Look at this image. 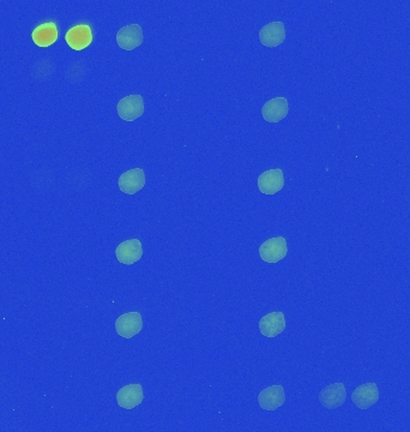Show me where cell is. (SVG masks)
<instances>
[{
	"mask_svg": "<svg viewBox=\"0 0 410 432\" xmlns=\"http://www.w3.org/2000/svg\"><path fill=\"white\" fill-rule=\"evenodd\" d=\"M144 99L140 94L123 97L116 105L118 116L125 122H135L144 114Z\"/></svg>",
	"mask_w": 410,
	"mask_h": 432,
	"instance_id": "obj_1",
	"label": "cell"
},
{
	"mask_svg": "<svg viewBox=\"0 0 410 432\" xmlns=\"http://www.w3.org/2000/svg\"><path fill=\"white\" fill-rule=\"evenodd\" d=\"M288 255V244L285 237H274L268 239L259 246V256L264 262L275 264Z\"/></svg>",
	"mask_w": 410,
	"mask_h": 432,
	"instance_id": "obj_2",
	"label": "cell"
},
{
	"mask_svg": "<svg viewBox=\"0 0 410 432\" xmlns=\"http://www.w3.org/2000/svg\"><path fill=\"white\" fill-rule=\"evenodd\" d=\"M143 329V318L140 312H126L119 316L116 320V331L118 335L124 339H132Z\"/></svg>",
	"mask_w": 410,
	"mask_h": 432,
	"instance_id": "obj_3",
	"label": "cell"
},
{
	"mask_svg": "<svg viewBox=\"0 0 410 432\" xmlns=\"http://www.w3.org/2000/svg\"><path fill=\"white\" fill-rule=\"evenodd\" d=\"M258 189L263 194L272 196L285 188V175L281 168H271L263 172L257 180Z\"/></svg>",
	"mask_w": 410,
	"mask_h": 432,
	"instance_id": "obj_4",
	"label": "cell"
},
{
	"mask_svg": "<svg viewBox=\"0 0 410 432\" xmlns=\"http://www.w3.org/2000/svg\"><path fill=\"white\" fill-rule=\"evenodd\" d=\"M118 262L125 266H132L143 257V245L140 239L133 238L119 244L116 249Z\"/></svg>",
	"mask_w": 410,
	"mask_h": 432,
	"instance_id": "obj_5",
	"label": "cell"
},
{
	"mask_svg": "<svg viewBox=\"0 0 410 432\" xmlns=\"http://www.w3.org/2000/svg\"><path fill=\"white\" fill-rule=\"evenodd\" d=\"M144 401V392L140 383L127 384L116 393V403L124 409H133Z\"/></svg>",
	"mask_w": 410,
	"mask_h": 432,
	"instance_id": "obj_6",
	"label": "cell"
},
{
	"mask_svg": "<svg viewBox=\"0 0 410 432\" xmlns=\"http://www.w3.org/2000/svg\"><path fill=\"white\" fill-rule=\"evenodd\" d=\"M347 400V389L342 382L330 384L322 389L319 394V401L328 409H336L341 407Z\"/></svg>",
	"mask_w": 410,
	"mask_h": 432,
	"instance_id": "obj_7",
	"label": "cell"
},
{
	"mask_svg": "<svg viewBox=\"0 0 410 432\" xmlns=\"http://www.w3.org/2000/svg\"><path fill=\"white\" fill-rule=\"evenodd\" d=\"M144 35L140 25L123 27L116 33V44L124 51H133L143 44Z\"/></svg>",
	"mask_w": 410,
	"mask_h": 432,
	"instance_id": "obj_8",
	"label": "cell"
},
{
	"mask_svg": "<svg viewBox=\"0 0 410 432\" xmlns=\"http://www.w3.org/2000/svg\"><path fill=\"white\" fill-rule=\"evenodd\" d=\"M287 322H285V314L281 311L269 312L268 315L263 316L259 320V331L261 335L268 339H274L285 331Z\"/></svg>",
	"mask_w": 410,
	"mask_h": 432,
	"instance_id": "obj_9",
	"label": "cell"
},
{
	"mask_svg": "<svg viewBox=\"0 0 410 432\" xmlns=\"http://www.w3.org/2000/svg\"><path fill=\"white\" fill-rule=\"evenodd\" d=\"M290 112V103L287 97H272L261 107V116L268 123H279L283 120Z\"/></svg>",
	"mask_w": 410,
	"mask_h": 432,
	"instance_id": "obj_10",
	"label": "cell"
},
{
	"mask_svg": "<svg viewBox=\"0 0 410 432\" xmlns=\"http://www.w3.org/2000/svg\"><path fill=\"white\" fill-rule=\"evenodd\" d=\"M118 186L123 194H135L144 189L145 173L143 168L126 170L118 179Z\"/></svg>",
	"mask_w": 410,
	"mask_h": 432,
	"instance_id": "obj_11",
	"label": "cell"
},
{
	"mask_svg": "<svg viewBox=\"0 0 410 432\" xmlns=\"http://www.w3.org/2000/svg\"><path fill=\"white\" fill-rule=\"evenodd\" d=\"M353 403L360 409H368L379 400V389L374 382L363 383L354 389L352 394Z\"/></svg>",
	"mask_w": 410,
	"mask_h": 432,
	"instance_id": "obj_12",
	"label": "cell"
},
{
	"mask_svg": "<svg viewBox=\"0 0 410 432\" xmlns=\"http://www.w3.org/2000/svg\"><path fill=\"white\" fill-rule=\"evenodd\" d=\"M65 41L73 51H82L92 42V30L89 25H77L70 28L65 34Z\"/></svg>",
	"mask_w": 410,
	"mask_h": 432,
	"instance_id": "obj_13",
	"label": "cell"
},
{
	"mask_svg": "<svg viewBox=\"0 0 410 432\" xmlns=\"http://www.w3.org/2000/svg\"><path fill=\"white\" fill-rule=\"evenodd\" d=\"M287 38L285 27L283 22H270L259 30V41L266 47H279L283 44Z\"/></svg>",
	"mask_w": 410,
	"mask_h": 432,
	"instance_id": "obj_14",
	"label": "cell"
},
{
	"mask_svg": "<svg viewBox=\"0 0 410 432\" xmlns=\"http://www.w3.org/2000/svg\"><path fill=\"white\" fill-rule=\"evenodd\" d=\"M285 403V388L281 384H275L263 389L258 395V403L264 411H275Z\"/></svg>",
	"mask_w": 410,
	"mask_h": 432,
	"instance_id": "obj_15",
	"label": "cell"
},
{
	"mask_svg": "<svg viewBox=\"0 0 410 432\" xmlns=\"http://www.w3.org/2000/svg\"><path fill=\"white\" fill-rule=\"evenodd\" d=\"M31 39L39 47H49L58 40V28L54 22L39 25L31 31Z\"/></svg>",
	"mask_w": 410,
	"mask_h": 432,
	"instance_id": "obj_16",
	"label": "cell"
}]
</instances>
